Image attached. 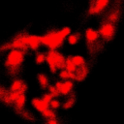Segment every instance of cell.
<instances>
[{"instance_id":"19","label":"cell","mask_w":124,"mask_h":124,"mask_svg":"<svg viewBox=\"0 0 124 124\" xmlns=\"http://www.w3.org/2000/svg\"><path fill=\"white\" fill-rule=\"evenodd\" d=\"M72 60L74 62V64L78 68V67H81V66H84L86 65V60L83 56L81 55H73L72 56Z\"/></svg>"},{"instance_id":"4","label":"cell","mask_w":124,"mask_h":124,"mask_svg":"<svg viewBox=\"0 0 124 124\" xmlns=\"http://www.w3.org/2000/svg\"><path fill=\"white\" fill-rule=\"evenodd\" d=\"M17 37H19L24 43L25 45L28 46L29 50H33V51H38V49L42 46V43L40 40V36L37 35H33V34H29L26 32H22L16 35Z\"/></svg>"},{"instance_id":"18","label":"cell","mask_w":124,"mask_h":124,"mask_svg":"<svg viewBox=\"0 0 124 124\" xmlns=\"http://www.w3.org/2000/svg\"><path fill=\"white\" fill-rule=\"evenodd\" d=\"M58 77L60 79H63L64 81L65 80H74V78H75V75L66 71L65 69L63 70H60L58 71Z\"/></svg>"},{"instance_id":"8","label":"cell","mask_w":124,"mask_h":124,"mask_svg":"<svg viewBox=\"0 0 124 124\" xmlns=\"http://www.w3.org/2000/svg\"><path fill=\"white\" fill-rule=\"evenodd\" d=\"M110 0H93L89 4L88 14L95 16L102 14L108 6Z\"/></svg>"},{"instance_id":"20","label":"cell","mask_w":124,"mask_h":124,"mask_svg":"<svg viewBox=\"0 0 124 124\" xmlns=\"http://www.w3.org/2000/svg\"><path fill=\"white\" fill-rule=\"evenodd\" d=\"M75 103H76V98H75V96L71 95V96L67 97L66 100L63 102L62 108H63L64 109H69V108H71L75 105Z\"/></svg>"},{"instance_id":"14","label":"cell","mask_w":124,"mask_h":124,"mask_svg":"<svg viewBox=\"0 0 124 124\" xmlns=\"http://www.w3.org/2000/svg\"><path fill=\"white\" fill-rule=\"evenodd\" d=\"M25 103H26V96L25 94H21L17 99L16 101L15 102L14 104V108H15V110H21L24 108V106H25Z\"/></svg>"},{"instance_id":"21","label":"cell","mask_w":124,"mask_h":124,"mask_svg":"<svg viewBox=\"0 0 124 124\" xmlns=\"http://www.w3.org/2000/svg\"><path fill=\"white\" fill-rule=\"evenodd\" d=\"M42 114V116L45 118V119H53V118H56V112H55V110L54 109H52V108H48L47 109H46L43 113H41Z\"/></svg>"},{"instance_id":"17","label":"cell","mask_w":124,"mask_h":124,"mask_svg":"<svg viewBox=\"0 0 124 124\" xmlns=\"http://www.w3.org/2000/svg\"><path fill=\"white\" fill-rule=\"evenodd\" d=\"M66 71L72 73V74H75L78 67L74 64L73 60H72V56H68L66 57V63H65V68H64Z\"/></svg>"},{"instance_id":"6","label":"cell","mask_w":124,"mask_h":124,"mask_svg":"<svg viewBox=\"0 0 124 124\" xmlns=\"http://www.w3.org/2000/svg\"><path fill=\"white\" fill-rule=\"evenodd\" d=\"M11 49H21L24 51H28L29 48L28 46L25 45V43L17 36H16L15 38H13L11 41L5 43L4 45H2L0 46V50H11Z\"/></svg>"},{"instance_id":"11","label":"cell","mask_w":124,"mask_h":124,"mask_svg":"<svg viewBox=\"0 0 124 124\" xmlns=\"http://www.w3.org/2000/svg\"><path fill=\"white\" fill-rule=\"evenodd\" d=\"M88 73H89V68L87 67V65L78 67V68L77 69L76 73L74 74V75H75L74 80H76V81H82V80L87 77Z\"/></svg>"},{"instance_id":"1","label":"cell","mask_w":124,"mask_h":124,"mask_svg":"<svg viewBox=\"0 0 124 124\" xmlns=\"http://www.w3.org/2000/svg\"><path fill=\"white\" fill-rule=\"evenodd\" d=\"M72 33L70 27H63L60 29H52L44 35L40 36L42 46L47 47L51 50H57L60 48L64 42L67 40L68 36Z\"/></svg>"},{"instance_id":"27","label":"cell","mask_w":124,"mask_h":124,"mask_svg":"<svg viewBox=\"0 0 124 124\" xmlns=\"http://www.w3.org/2000/svg\"><path fill=\"white\" fill-rule=\"evenodd\" d=\"M46 124H59V121L57 120V118L47 119V120L46 121Z\"/></svg>"},{"instance_id":"26","label":"cell","mask_w":124,"mask_h":124,"mask_svg":"<svg viewBox=\"0 0 124 124\" xmlns=\"http://www.w3.org/2000/svg\"><path fill=\"white\" fill-rule=\"evenodd\" d=\"M8 93H9V91L5 87H3V86L0 85V101L1 102H3V100L6 98V96L8 95Z\"/></svg>"},{"instance_id":"23","label":"cell","mask_w":124,"mask_h":124,"mask_svg":"<svg viewBox=\"0 0 124 124\" xmlns=\"http://www.w3.org/2000/svg\"><path fill=\"white\" fill-rule=\"evenodd\" d=\"M119 19V13L116 12V11H113V12H110L108 14V21L109 22H112V23H115L117 20Z\"/></svg>"},{"instance_id":"22","label":"cell","mask_w":124,"mask_h":124,"mask_svg":"<svg viewBox=\"0 0 124 124\" xmlns=\"http://www.w3.org/2000/svg\"><path fill=\"white\" fill-rule=\"evenodd\" d=\"M47 90H48V93H49V94H51L53 98H58L59 96H61V95H60L59 90L56 88V86H55L54 84H50V85L48 86Z\"/></svg>"},{"instance_id":"15","label":"cell","mask_w":124,"mask_h":124,"mask_svg":"<svg viewBox=\"0 0 124 124\" xmlns=\"http://www.w3.org/2000/svg\"><path fill=\"white\" fill-rule=\"evenodd\" d=\"M80 38H81V35H80L79 32H74V33H71V34L68 36V38H67L66 41H67V43H68L69 45L75 46V45H77V44L79 42Z\"/></svg>"},{"instance_id":"5","label":"cell","mask_w":124,"mask_h":124,"mask_svg":"<svg viewBox=\"0 0 124 124\" xmlns=\"http://www.w3.org/2000/svg\"><path fill=\"white\" fill-rule=\"evenodd\" d=\"M99 34H100V37L103 41H110L112 40V38L114 37L115 33H116V27H115V23H112V22H109V21H105L103 22L99 29Z\"/></svg>"},{"instance_id":"25","label":"cell","mask_w":124,"mask_h":124,"mask_svg":"<svg viewBox=\"0 0 124 124\" xmlns=\"http://www.w3.org/2000/svg\"><path fill=\"white\" fill-rule=\"evenodd\" d=\"M46 105H48L49 106V104H50V102L53 100V97H52V95L51 94H49L48 92L47 93H44L43 95H42V98H41Z\"/></svg>"},{"instance_id":"3","label":"cell","mask_w":124,"mask_h":124,"mask_svg":"<svg viewBox=\"0 0 124 124\" xmlns=\"http://www.w3.org/2000/svg\"><path fill=\"white\" fill-rule=\"evenodd\" d=\"M46 62L48 66L49 72L54 75L57 73V71L63 70L65 68L66 57L58 50L48 49L46 51Z\"/></svg>"},{"instance_id":"13","label":"cell","mask_w":124,"mask_h":124,"mask_svg":"<svg viewBox=\"0 0 124 124\" xmlns=\"http://www.w3.org/2000/svg\"><path fill=\"white\" fill-rule=\"evenodd\" d=\"M37 81H38L40 87L43 90L48 88V86L50 85L49 84V78H48V77L46 74H44V73H40V74L37 75Z\"/></svg>"},{"instance_id":"2","label":"cell","mask_w":124,"mask_h":124,"mask_svg":"<svg viewBox=\"0 0 124 124\" xmlns=\"http://www.w3.org/2000/svg\"><path fill=\"white\" fill-rule=\"evenodd\" d=\"M26 56V51L21 49H11L5 58L4 66L11 76H16L21 65L23 64Z\"/></svg>"},{"instance_id":"12","label":"cell","mask_w":124,"mask_h":124,"mask_svg":"<svg viewBox=\"0 0 124 124\" xmlns=\"http://www.w3.org/2000/svg\"><path fill=\"white\" fill-rule=\"evenodd\" d=\"M31 105L33 106V108L37 110V111H39L40 113H43L46 109H47L48 108H49V106L48 105H46L42 99H40V98H33L32 100H31Z\"/></svg>"},{"instance_id":"7","label":"cell","mask_w":124,"mask_h":124,"mask_svg":"<svg viewBox=\"0 0 124 124\" xmlns=\"http://www.w3.org/2000/svg\"><path fill=\"white\" fill-rule=\"evenodd\" d=\"M84 38H85V42H86L88 47H90V48L96 47L101 39L99 31L92 27H88L84 30Z\"/></svg>"},{"instance_id":"9","label":"cell","mask_w":124,"mask_h":124,"mask_svg":"<svg viewBox=\"0 0 124 124\" xmlns=\"http://www.w3.org/2000/svg\"><path fill=\"white\" fill-rule=\"evenodd\" d=\"M26 90H27V84L19 78H15L12 81L11 85H10V90L9 91L18 92L20 94H25Z\"/></svg>"},{"instance_id":"24","label":"cell","mask_w":124,"mask_h":124,"mask_svg":"<svg viewBox=\"0 0 124 124\" xmlns=\"http://www.w3.org/2000/svg\"><path fill=\"white\" fill-rule=\"evenodd\" d=\"M61 106H62V104H61V102L57 98H53V100L49 104V108H52V109H54V110H56L57 108H59Z\"/></svg>"},{"instance_id":"10","label":"cell","mask_w":124,"mask_h":124,"mask_svg":"<svg viewBox=\"0 0 124 124\" xmlns=\"http://www.w3.org/2000/svg\"><path fill=\"white\" fill-rule=\"evenodd\" d=\"M74 91V81L73 80H65L62 82V86L60 88V95L64 97H69L73 94Z\"/></svg>"},{"instance_id":"16","label":"cell","mask_w":124,"mask_h":124,"mask_svg":"<svg viewBox=\"0 0 124 124\" xmlns=\"http://www.w3.org/2000/svg\"><path fill=\"white\" fill-rule=\"evenodd\" d=\"M35 63L38 64V65H42L44 64L46 61V52H44V51H36L35 52Z\"/></svg>"}]
</instances>
